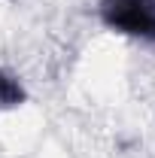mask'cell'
<instances>
[{
	"label": "cell",
	"instance_id": "obj_1",
	"mask_svg": "<svg viewBox=\"0 0 155 158\" xmlns=\"http://www.w3.org/2000/svg\"><path fill=\"white\" fill-rule=\"evenodd\" d=\"M97 15L110 31L155 46V0H100Z\"/></svg>",
	"mask_w": 155,
	"mask_h": 158
},
{
	"label": "cell",
	"instance_id": "obj_2",
	"mask_svg": "<svg viewBox=\"0 0 155 158\" xmlns=\"http://www.w3.org/2000/svg\"><path fill=\"white\" fill-rule=\"evenodd\" d=\"M24 100H27V91H24L21 79L0 70V106H19Z\"/></svg>",
	"mask_w": 155,
	"mask_h": 158
}]
</instances>
